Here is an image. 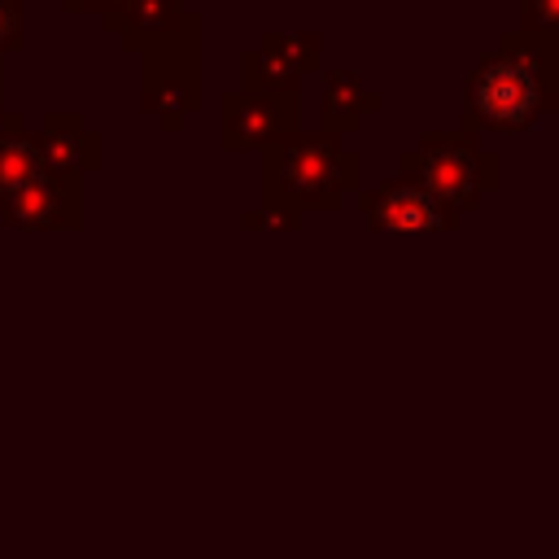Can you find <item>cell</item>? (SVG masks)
<instances>
[{
  "instance_id": "1",
  "label": "cell",
  "mask_w": 559,
  "mask_h": 559,
  "mask_svg": "<svg viewBox=\"0 0 559 559\" xmlns=\"http://www.w3.org/2000/svg\"><path fill=\"white\" fill-rule=\"evenodd\" d=\"M358 153L328 131H293L262 148V197L266 205L301 210H336L349 188H358Z\"/></svg>"
},
{
  "instance_id": "2",
  "label": "cell",
  "mask_w": 559,
  "mask_h": 559,
  "mask_svg": "<svg viewBox=\"0 0 559 559\" xmlns=\"http://www.w3.org/2000/svg\"><path fill=\"white\" fill-rule=\"evenodd\" d=\"M559 105V83L542 79L507 52H489L472 66L463 83V131H528L542 114Z\"/></svg>"
},
{
  "instance_id": "3",
  "label": "cell",
  "mask_w": 559,
  "mask_h": 559,
  "mask_svg": "<svg viewBox=\"0 0 559 559\" xmlns=\"http://www.w3.org/2000/svg\"><path fill=\"white\" fill-rule=\"evenodd\" d=\"M397 175L415 179L424 192H432L450 214L480 205L485 192L498 188V153L480 144L476 131H428L415 148L397 157Z\"/></svg>"
},
{
  "instance_id": "4",
  "label": "cell",
  "mask_w": 559,
  "mask_h": 559,
  "mask_svg": "<svg viewBox=\"0 0 559 559\" xmlns=\"http://www.w3.org/2000/svg\"><path fill=\"white\" fill-rule=\"evenodd\" d=\"M140 100L157 114L162 131H179V122L201 109V13L183 9V17L153 35L140 48Z\"/></svg>"
},
{
  "instance_id": "5",
  "label": "cell",
  "mask_w": 559,
  "mask_h": 559,
  "mask_svg": "<svg viewBox=\"0 0 559 559\" xmlns=\"http://www.w3.org/2000/svg\"><path fill=\"white\" fill-rule=\"evenodd\" d=\"M293 131H301L297 92H223L218 96V144L227 153L266 148Z\"/></svg>"
},
{
  "instance_id": "6",
  "label": "cell",
  "mask_w": 559,
  "mask_h": 559,
  "mask_svg": "<svg viewBox=\"0 0 559 559\" xmlns=\"http://www.w3.org/2000/svg\"><path fill=\"white\" fill-rule=\"evenodd\" d=\"M362 218L376 231H441L459 223V214H450L432 192H424L406 175L380 179L371 192H362Z\"/></svg>"
},
{
  "instance_id": "7",
  "label": "cell",
  "mask_w": 559,
  "mask_h": 559,
  "mask_svg": "<svg viewBox=\"0 0 559 559\" xmlns=\"http://www.w3.org/2000/svg\"><path fill=\"white\" fill-rule=\"evenodd\" d=\"M0 214L17 227H74L79 223V179L74 175H57V170H39L31 175L22 188H13L0 201Z\"/></svg>"
},
{
  "instance_id": "8",
  "label": "cell",
  "mask_w": 559,
  "mask_h": 559,
  "mask_svg": "<svg viewBox=\"0 0 559 559\" xmlns=\"http://www.w3.org/2000/svg\"><path fill=\"white\" fill-rule=\"evenodd\" d=\"M31 135H35V148H39L44 166L57 170V175H74L79 179V175L100 166V135L87 131L79 114L48 109Z\"/></svg>"
},
{
  "instance_id": "9",
  "label": "cell",
  "mask_w": 559,
  "mask_h": 559,
  "mask_svg": "<svg viewBox=\"0 0 559 559\" xmlns=\"http://www.w3.org/2000/svg\"><path fill=\"white\" fill-rule=\"evenodd\" d=\"M179 17H183V0H109V9L100 13V26L127 52H140L153 35L170 31Z\"/></svg>"
},
{
  "instance_id": "10",
  "label": "cell",
  "mask_w": 559,
  "mask_h": 559,
  "mask_svg": "<svg viewBox=\"0 0 559 559\" xmlns=\"http://www.w3.org/2000/svg\"><path fill=\"white\" fill-rule=\"evenodd\" d=\"M380 109V96L362 87L358 74L349 70H328L323 74V105H319V131L328 135H349L362 127L367 114Z\"/></svg>"
},
{
  "instance_id": "11",
  "label": "cell",
  "mask_w": 559,
  "mask_h": 559,
  "mask_svg": "<svg viewBox=\"0 0 559 559\" xmlns=\"http://www.w3.org/2000/svg\"><path fill=\"white\" fill-rule=\"evenodd\" d=\"M39 170H44V157L35 148V135H31L26 118L4 109L0 114V201Z\"/></svg>"
},
{
  "instance_id": "12",
  "label": "cell",
  "mask_w": 559,
  "mask_h": 559,
  "mask_svg": "<svg viewBox=\"0 0 559 559\" xmlns=\"http://www.w3.org/2000/svg\"><path fill=\"white\" fill-rule=\"evenodd\" d=\"M258 48H266L280 66H288L297 79L301 74H314L323 66L319 48H323V35L319 31H262L258 35Z\"/></svg>"
},
{
  "instance_id": "13",
  "label": "cell",
  "mask_w": 559,
  "mask_h": 559,
  "mask_svg": "<svg viewBox=\"0 0 559 559\" xmlns=\"http://www.w3.org/2000/svg\"><path fill=\"white\" fill-rule=\"evenodd\" d=\"M240 83H245V92H297V74L288 66H280L266 48L240 52Z\"/></svg>"
},
{
  "instance_id": "14",
  "label": "cell",
  "mask_w": 559,
  "mask_h": 559,
  "mask_svg": "<svg viewBox=\"0 0 559 559\" xmlns=\"http://www.w3.org/2000/svg\"><path fill=\"white\" fill-rule=\"evenodd\" d=\"M520 31H559V0H520Z\"/></svg>"
},
{
  "instance_id": "15",
  "label": "cell",
  "mask_w": 559,
  "mask_h": 559,
  "mask_svg": "<svg viewBox=\"0 0 559 559\" xmlns=\"http://www.w3.org/2000/svg\"><path fill=\"white\" fill-rule=\"evenodd\" d=\"M22 48V0H0V57Z\"/></svg>"
},
{
  "instance_id": "16",
  "label": "cell",
  "mask_w": 559,
  "mask_h": 559,
  "mask_svg": "<svg viewBox=\"0 0 559 559\" xmlns=\"http://www.w3.org/2000/svg\"><path fill=\"white\" fill-rule=\"evenodd\" d=\"M245 223L249 227H297V214L284 210V205H262V210L245 214Z\"/></svg>"
},
{
  "instance_id": "17",
  "label": "cell",
  "mask_w": 559,
  "mask_h": 559,
  "mask_svg": "<svg viewBox=\"0 0 559 559\" xmlns=\"http://www.w3.org/2000/svg\"><path fill=\"white\" fill-rule=\"evenodd\" d=\"M61 9H66V13H96V17H100V13L109 9V0H61Z\"/></svg>"
},
{
  "instance_id": "18",
  "label": "cell",
  "mask_w": 559,
  "mask_h": 559,
  "mask_svg": "<svg viewBox=\"0 0 559 559\" xmlns=\"http://www.w3.org/2000/svg\"><path fill=\"white\" fill-rule=\"evenodd\" d=\"M0 114H4V57H0Z\"/></svg>"
}]
</instances>
